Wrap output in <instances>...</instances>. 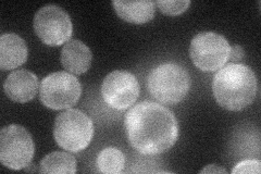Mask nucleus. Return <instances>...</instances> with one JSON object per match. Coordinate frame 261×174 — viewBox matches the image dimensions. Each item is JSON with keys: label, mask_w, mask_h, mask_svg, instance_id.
<instances>
[{"label": "nucleus", "mask_w": 261, "mask_h": 174, "mask_svg": "<svg viewBox=\"0 0 261 174\" xmlns=\"http://www.w3.org/2000/svg\"><path fill=\"white\" fill-rule=\"evenodd\" d=\"M125 157L120 149L107 147L102 149L97 157V167L101 173L118 174L123 171Z\"/></svg>", "instance_id": "2eb2a0df"}, {"label": "nucleus", "mask_w": 261, "mask_h": 174, "mask_svg": "<svg viewBox=\"0 0 261 174\" xmlns=\"http://www.w3.org/2000/svg\"><path fill=\"white\" fill-rule=\"evenodd\" d=\"M29 57L28 45L14 33H6L0 37V69L3 71L16 69L25 63Z\"/></svg>", "instance_id": "9b49d317"}, {"label": "nucleus", "mask_w": 261, "mask_h": 174, "mask_svg": "<svg viewBox=\"0 0 261 174\" xmlns=\"http://www.w3.org/2000/svg\"><path fill=\"white\" fill-rule=\"evenodd\" d=\"M34 152V142L25 128L11 124L0 132V161L6 168L11 170L28 168Z\"/></svg>", "instance_id": "39448f33"}, {"label": "nucleus", "mask_w": 261, "mask_h": 174, "mask_svg": "<svg viewBox=\"0 0 261 174\" xmlns=\"http://www.w3.org/2000/svg\"><path fill=\"white\" fill-rule=\"evenodd\" d=\"M244 57H245V52L240 45H235V46L231 47L230 59L228 60L233 61V63H238L244 59Z\"/></svg>", "instance_id": "a211bd4d"}, {"label": "nucleus", "mask_w": 261, "mask_h": 174, "mask_svg": "<svg viewBox=\"0 0 261 174\" xmlns=\"http://www.w3.org/2000/svg\"><path fill=\"white\" fill-rule=\"evenodd\" d=\"M38 78L29 70H16L10 73L5 81L6 95L12 102L25 104L35 98L38 92Z\"/></svg>", "instance_id": "9d476101"}, {"label": "nucleus", "mask_w": 261, "mask_h": 174, "mask_svg": "<svg viewBox=\"0 0 261 174\" xmlns=\"http://www.w3.org/2000/svg\"><path fill=\"white\" fill-rule=\"evenodd\" d=\"M92 58V52L87 45L79 39H72L63 46L60 60L63 68L69 73L80 76L91 68Z\"/></svg>", "instance_id": "f8f14e48"}, {"label": "nucleus", "mask_w": 261, "mask_h": 174, "mask_svg": "<svg viewBox=\"0 0 261 174\" xmlns=\"http://www.w3.org/2000/svg\"><path fill=\"white\" fill-rule=\"evenodd\" d=\"M231 46L226 38L214 32L196 35L190 45V57L199 70L214 72L223 68L230 59Z\"/></svg>", "instance_id": "423d86ee"}, {"label": "nucleus", "mask_w": 261, "mask_h": 174, "mask_svg": "<svg viewBox=\"0 0 261 174\" xmlns=\"http://www.w3.org/2000/svg\"><path fill=\"white\" fill-rule=\"evenodd\" d=\"M227 171L223 168H220L218 167V165L216 164H210V165H207V167L201 170V173H226Z\"/></svg>", "instance_id": "6ab92c4d"}, {"label": "nucleus", "mask_w": 261, "mask_h": 174, "mask_svg": "<svg viewBox=\"0 0 261 174\" xmlns=\"http://www.w3.org/2000/svg\"><path fill=\"white\" fill-rule=\"evenodd\" d=\"M140 84L134 74L127 71H113L105 78L101 95L105 103L117 110L132 106L140 96Z\"/></svg>", "instance_id": "1a4fd4ad"}, {"label": "nucleus", "mask_w": 261, "mask_h": 174, "mask_svg": "<svg viewBox=\"0 0 261 174\" xmlns=\"http://www.w3.org/2000/svg\"><path fill=\"white\" fill-rule=\"evenodd\" d=\"M112 6L122 20L134 24H144L151 21L156 11V3L148 0L145 2L116 0L112 3Z\"/></svg>", "instance_id": "ddd939ff"}, {"label": "nucleus", "mask_w": 261, "mask_h": 174, "mask_svg": "<svg viewBox=\"0 0 261 174\" xmlns=\"http://www.w3.org/2000/svg\"><path fill=\"white\" fill-rule=\"evenodd\" d=\"M129 145L145 156L170 151L178 137V123L174 113L152 102H142L130 108L124 119Z\"/></svg>", "instance_id": "f257e3e1"}, {"label": "nucleus", "mask_w": 261, "mask_h": 174, "mask_svg": "<svg viewBox=\"0 0 261 174\" xmlns=\"http://www.w3.org/2000/svg\"><path fill=\"white\" fill-rule=\"evenodd\" d=\"M36 35L48 46H61L70 40L73 26L70 15L62 8L47 5L36 12L34 16Z\"/></svg>", "instance_id": "6e6552de"}, {"label": "nucleus", "mask_w": 261, "mask_h": 174, "mask_svg": "<svg viewBox=\"0 0 261 174\" xmlns=\"http://www.w3.org/2000/svg\"><path fill=\"white\" fill-rule=\"evenodd\" d=\"M217 103L228 111H241L255 101L257 78L248 65L230 63L220 69L212 82Z\"/></svg>", "instance_id": "f03ea898"}, {"label": "nucleus", "mask_w": 261, "mask_h": 174, "mask_svg": "<svg viewBox=\"0 0 261 174\" xmlns=\"http://www.w3.org/2000/svg\"><path fill=\"white\" fill-rule=\"evenodd\" d=\"M191 88L190 74L176 63H163L151 70L147 89L157 102L165 105L181 103Z\"/></svg>", "instance_id": "7ed1b4c3"}, {"label": "nucleus", "mask_w": 261, "mask_h": 174, "mask_svg": "<svg viewBox=\"0 0 261 174\" xmlns=\"http://www.w3.org/2000/svg\"><path fill=\"white\" fill-rule=\"evenodd\" d=\"M261 171V162L259 160L249 159L244 160L235 165L232 170L233 174H242V173H249V174H259Z\"/></svg>", "instance_id": "f3484780"}, {"label": "nucleus", "mask_w": 261, "mask_h": 174, "mask_svg": "<svg viewBox=\"0 0 261 174\" xmlns=\"http://www.w3.org/2000/svg\"><path fill=\"white\" fill-rule=\"evenodd\" d=\"M40 173L74 174L76 172V160L68 153L54 152L47 155L40 162Z\"/></svg>", "instance_id": "4468645a"}, {"label": "nucleus", "mask_w": 261, "mask_h": 174, "mask_svg": "<svg viewBox=\"0 0 261 174\" xmlns=\"http://www.w3.org/2000/svg\"><path fill=\"white\" fill-rule=\"evenodd\" d=\"M191 5L190 0H182V2H174V0H160L156 3L159 10L166 15L175 16L185 12Z\"/></svg>", "instance_id": "dca6fc26"}, {"label": "nucleus", "mask_w": 261, "mask_h": 174, "mask_svg": "<svg viewBox=\"0 0 261 174\" xmlns=\"http://www.w3.org/2000/svg\"><path fill=\"white\" fill-rule=\"evenodd\" d=\"M82 94L77 78L69 72H55L46 77L39 86L42 104L53 110L70 109L76 105Z\"/></svg>", "instance_id": "0eeeda50"}, {"label": "nucleus", "mask_w": 261, "mask_h": 174, "mask_svg": "<svg viewBox=\"0 0 261 174\" xmlns=\"http://www.w3.org/2000/svg\"><path fill=\"white\" fill-rule=\"evenodd\" d=\"M94 136V123L84 112L68 109L57 115L54 137L61 148L71 153L84 151Z\"/></svg>", "instance_id": "20e7f679"}]
</instances>
